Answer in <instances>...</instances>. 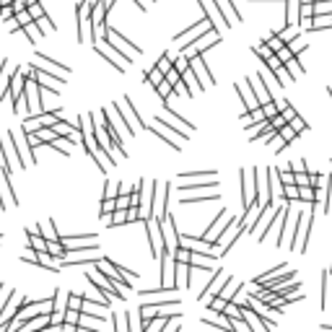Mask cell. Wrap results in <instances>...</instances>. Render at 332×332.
I'll return each mask as SVG.
<instances>
[{
  "mask_svg": "<svg viewBox=\"0 0 332 332\" xmlns=\"http://www.w3.org/2000/svg\"><path fill=\"white\" fill-rule=\"evenodd\" d=\"M229 278H231V275H226V270H224V268H215V270H213V280H208L205 291L200 293V304H208L213 296H218V291L224 288V283H226Z\"/></svg>",
  "mask_w": 332,
  "mask_h": 332,
  "instance_id": "1",
  "label": "cell"
},
{
  "mask_svg": "<svg viewBox=\"0 0 332 332\" xmlns=\"http://www.w3.org/2000/svg\"><path fill=\"white\" fill-rule=\"evenodd\" d=\"M11 135V140H13V145H16V151H18V159H21V164H34V151L29 148V143H26V138H24V130H11L8 132Z\"/></svg>",
  "mask_w": 332,
  "mask_h": 332,
  "instance_id": "2",
  "label": "cell"
},
{
  "mask_svg": "<svg viewBox=\"0 0 332 332\" xmlns=\"http://www.w3.org/2000/svg\"><path fill=\"white\" fill-rule=\"evenodd\" d=\"M153 187H156V182L143 179V187H140V220H148L153 215Z\"/></svg>",
  "mask_w": 332,
  "mask_h": 332,
  "instance_id": "3",
  "label": "cell"
},
{
  "mask_svg": "<svg viewBox=\"0 0 332 332\" xmlns=\"http://www.w3.org/2000/svg\"><path fill=\"white\" fill-rule=\"evenodd\" d=\"M166 200H169V185L153 187V218H164L166 215Z\"/></svg>",
  "mask_w": 332,
  "mask_h": 332,
  "instance_id": "4",
  "label": "cell"
},
{
  "mask_svg": "<svg viewBox=\"0 0 332 332\" xmlns=\"http://www.w3.org/2000/svg\"><path fill=\"white\" fill-rule=\"evenodd\" d=\"M24 301L21 296H16V293H11L8 299H6V304H3V309H0V327H6L13 317H16V312H18V304Z\"/></svg>",
  "mask_w": 332,
  "mask_h": 332,
  "instance_id": "5",
  "label": "cell"
},
{
  "mask_svg": "<svg viewBox=\"0 0 332 332\" xmlns=\"http://www.w3.org/2000/svg\"><path fill=\"white\" fill-rule=\"evenodd\" d=\"M94 50H96V52H99V55L104 57V62H109V65H112V68H115V70H120V73H125V70H127V65H125L122 60H117V57H115L112 52H109V50L104 47V44H101L99 39L94 42Z\"/></svg>",
  "mask_w": 332,
  "mask_h": 332,
  "instance_id": "6",
  "label": "cell"
},
{
  "mask_svg": "<svg viewBox=\"0 0 332 332\" xmlns=\"http://www.w3.org/2000/svg\"><path fill=\"white\" fill-rule=\"evenodd\" d=\"M220 200V195L213 192V195H190V192H182V205H200V203H215Z\"/></svg>",
  "mask_w": 332,
  "mask_h": 332,
  "instance_id": "7",
  "label": "cell"
},
{
  "mask_svg": "<svg viewBox=\"0 0 332 332\" xmlns=\"http://www.w3.org/2000/svg\"><path fill=\"white\" fill-rule=\"evenodd\" d=\"M283 224H280V234H278V247H283L285 241H288V231H291V208L285 205L283 208Z\"/></svg>",
  "mask_w": 332,
  "mask_h": 332,
  "instance_id": "8",
  "label": "cell"
},
{
  "mask_svg": "<svg viewBox=\"0 0 332 332\" xmlns=\"http://www.w3.org/2000/svg\"><path fill=\"white\" fill-rule=\"evenodd\" d=\"M47 254L55 257V260H65L68 257V247H65L60 239H47Z\"/></svg>",
  "mask_w": 332,
  "mask_h": 332,
  "instance_id": "9",
  "label": "cell"
},
{
  "mask_svg": "<svg viewBox=\"0 0 332 332\" xmlns=\"http://www.w3.org/2000/svg\"><path fill=\"white\" fill-rule=\"evenodd\" d=\"M283 68H285V70L291 73V78H293V81H296L299 76H304V73H306V68H304V65L299 62V55H291L288 60L283 62Z\"/></svg>",
  "mask_w": 332,
  "mask_h": 332,
  "instance_id": "10",
  "label": "cell"
},
{
  "mask_svg": "<svg viewBox=\"0 0 332 332\" xmlns=\"http://www.w3.org/2000/svg\"><path fill=\"white\" fill-rule=\"evenodd\" d=\"M299 3L301 0H285V24L288 26L299 24Z\"/></svg>",
  "mask_w": 332,
  "mask_h": 332,
  "instance_id": "11",
  "label": "cell"
},
{
  "mask_svg": "<svg viewBox=\"0 0 332 332\" xmlns=\"http://www.w3.org/2000/svg\"><path fill=\"white\" fill-rule=\"evenodd\" d=\"M145 127H148V130L153 132V135H159V140H164V143H166L169 148H174V151H182L179 140H176V138H169V135H166V132H164V130H161L159 125H145Z\"/></svg>",
  "mask_w": 332,
  "mask_h": 332,
  "instance_id": "12",
  "label": "cell"
},
{
  "mask_svg": "<svg viewBox=\"0 0 332 332\" xmlns=\"http://www.w3.org/2000/svg\"><path fill=\"white\" fill-rule=\"evenodd\" d=\"M205 24H208V18L203 16L200 21H195V24H190V26H187L185 31H179V34H176V36H174V42H182V39H187V36H192V34H197V31H200V29H203Z\"/></svg>",
  "mask_w": 332,
  "mask_h": 332,
  "instance_id": "13",
  "label": "cell"
},
{
  "mask_svg": "<svg viewBox=\"0 0 332 332\" xmlns=\"http://www.w3.org/2000/svg\"><path fill=\"white\" fill-rule=\"evenodd\" d=\"M156 125L166 127V130L171 132V135H174L176 140H187V132H185V130H179V127H176V125H171L169 120H164V117H156Z\"/></svg>",
  "mask_w": 332,
  "mask_h": 332,
  "instance_id": "14",
  "label": "cell"
},
{
  "mask_svg": "<svg viewBox=\"0 0 332 332\" xmlns=\"http://www.w3.org/2000/svg\"><path fill=\"white\" fill-rule=\"evenodd\" d=\"M185 182H190V179H208V176H215V169H200V171H182L179 174Z\"/></svg>",
  "mask_w": 332,
  "mask_h": 332,
  "instance_id": "15",
  "label": "cell"
},
{
  "mask_svg": "<svg viewBox=\"0 0 332 332\" xmlns=\"http://www.w3.org/2000/svg\"><path fill=\"white\" fill-rule=\"evenodd\" d=\"M104 31H106L109 36H112V39H117V42H125V44H127V47L132 50V55H140V47H138V44H135V42H130L127 36H122L120 31H115V29H109V26H104Z\"/></svg>",
  "mask_w": 332,
  "mask_h": 332,
  "instance_id": "16",
  "label": "cell"
},
{
  "mask_svg": "<svg viewBox=\"0 0 332 332\" xmlns=\"http://www.w3.org/2000/svg\"><path fill=\"white\" fill-rule=\"evenodd\" d=\"M210 3L215 6V11H218V16H220V21H224V26H226V29H231V24H234V18L229 16V11H226V3H224V0H210Z\"/></svg>",
  "mask_w": 332,
  "mask_h": 332,
  "instance_id": "17",
  "label": "cell"
},
{
  "mask_svg": "<svg viewBox=\"0 0 332 332\" xmlns=\"http://www.w3.org/2000/svg\"><path fill=\"white\" fill-rule=\"evenodd\" d=\"M47 145H52L55 151H60L62 156H70V153H73V151H70V140H68V138H62V135H57V138H55L52 143H47Z\"/></svg>",
  "mask_w": 332,
  "mask_h": 332,
  "instance_id": "18",
  "label": "cell"
},
{
  "mask_svg": "<svg viewBox=\"0 0 332 332\" xmlns=\"http://www.w3.org/2000/svg\"><path fill=\"white\" fill-rule=\"evenodd\" d=\"M21 31H24V34L29 36V42H31V44L42 39V31H39V26H36V21H29V24H24V26H21Z\"/></svg>",
  "mask_w": 332,
  "mask_h": 332,
  "instance_id": "19",
  "label": "cell"
},
{
  "mask_svg": "<svg viewBox=\"0 0 332 332\" xmlns=\"http://www.w3.org/2000/svg\"><path fill=\"white\" fill-rule=\"evenodd\" d=\"M34 135H36L44 145H47V143H52V140L57 138V132H55L52 127H39V130H34Z\"/></svg>",
  "mask_w": 332,
  "mask_h": 332,
  "instance_id": "20",
  "label": "cell"
},
{
  "mask_svg": "<svg viewBox=\"0 0 332 332\" xmlns=\"http://www.w3.org/2000/svg\"><path fill=\"white\" fill-rule=\"evenodd\" d=\"M329 293H332V291H329V273L324 270V273H322V309L329 306Z\"/></svg>",
  "mask_w": 332,
  "mask_h": 332,
  "instance_id": "21",
  "label": "cell"
},
{
  "mask_svg": "<svg viewBox=\"0 0 332 332\" xmlns=\"http://www.w3.org/2000/svg\"><path fill=\"white\" fill-rule=\"evenodd\" d=\"M156 91H159V96H161V99L166 101V99H169V96L174 94V86H171V83H169L166 78H161V81L156 83Z\"/></svg>",
  "mask_w": 332,
  "mask_h": 332,
  "instance_id": "22",
  "label": "cell"
},
{
  "mask_svg": "<svg viewBox=\"0 0 332 332\" xmlns=\"http://www.w3.org/2000/svg\"><path fill=\"white\" fill-rule=\"evenodd\" d=\"M39 234H42L44 239H60V234L55 231V220H47L44 226H39Z\"/></svg>",
  "mask_w": 332,
  "mask_h": 332,
  "instance_id": "23",
  "label": "cell"
},
{
  "mask_svg": "<svg viewBox=\"0 0 332 332\" xmlns=\"http://www.w3.org/2000/svg\"><path fill=\"white\" fill-rule=\"evenodd\" d=\"M164 106H166V117H171V120H174L176 125H187V130H195V125H192L190 120H185V117H179V115H176V112H174V109H171L169 104H164Z\"/></svg>",
  "mask_w": 332,
  "mask_h": 332,
  "instance_id": "24",
  "label": "cell"
},
{
  "mask_svg": "<svg viewBox=\"0 0 332 332\" xmlns=\"http://www.w3.org/2000/svg\"><path fill=\"white\" fill-rule=\"evenodd\" d=\"M278 132H280V140H283V143H293V140L299 138L296 132L291 130V125H288V122H285V125H283V127H280Z\"/></svg>",
  "mask_w": 332,
  "mask_h": 332,
  "instance_id": "25",
  "label": "cell"
},
{
  "mask_svg": "<svg viewBox=\"0 0 332 332\" xmlns=\"http://www.w3.org/2000/svg\"><path fill=\"white\" fill-rule=\"evenodd\" d=\"M156 68H159V70H161V73L166 76V73H169V70L174 68V60H171V57H169V55L164 52V55L159 57V62H156Z\"/></svg>",
  "mask_w": 332,
  "mask_h": 332,
  "instance_id": "26",
  "label": "cell"
},
{
  "mask_svg": "<svg viewBox=\"0 0 332 332\" xmlns=\"http://www.w3.org/2000/svg\"><path fill=\"white\" fill-rule=\"evenodd\" d=\"M164 78V73L159 70V68H151V70H145V83H151L153 88H156V83Z\"/></svg>",
  "mask_w": 332,
  "mask_h": 332,
  "instance_id": "27",
  "label": "cell"
},
{
  "mask_svg": "<svg viewBox=\"0 0 332 332\" xmlns=\"http://www.w3.org/2000/svg\"><path fill=\"white\" fill-rule=\"evenodd\" d=\"M283 197H285V200H299V187H296V182L283 185Z\"/></svg>",
  "mask_w": 332,
  "mask_h": 332,
  "instance_id": "28",
  "label": "cell"
},
{
  "mask_svg": "<svg viewBox=\"0 0 332 332\" xmlns=\"http://www.w3.org/2000/svg\"><path fill=\"white\" fill-rule=\"evenodd\" d=\"M262 44H268V47H270L273 52H278V50L283 47V44H285V42H283V39H280L278 34H270V36H268V39H265Z\"/></svg>",
  "mask_w": 332,
  "mask_h": 332,
  "instance_id": "29",
  "label": "cell"
},
{
  "mask_svg": "<svg viewBox=\"0 0 332 332\" xmlns=\"http://www.w3.org/2000/svg\"><path fill=\"white\" fill-rule=\"evenodd\" d=\"M112 210H115V197H104V200H101V218L106 220Z\"/></svg>",
  "mask_w": 332,
  "mask_h": 332,
  "instance_id": "30",
  "label": "cell"
},
{
  "mask_svg": "<svg viewBox=\"0 0 332 332\" xmlns=\"http://www.w3.org/2000/svg\"><path fill=\"white\" fill-rule=\"evenodd\" d=\"M288 125H291V130L296 132V135H301V132H306V122H304V120H301L299 115H296L293 120H288Z\"/></svg>",
  "mask_w": 332,
  "mask_h": 332,
  "instance_id": "31",
  "label": "cell"
},
{
  "mask_svg": "<svg viewBox=\"0 0 332 332\" xmlns=\"http://www.w3.org/2000/svg\"><path fill=\"white\" fill-rule=\"evenodd\" d=\"M26 11H29V16H31V18H39V16H44V8L39 6V0H36V3H31V6H26Z\"/></svg>",
  "mask_w": 332,
  "mask_h": 332,
  "instance_id": "32",
  "label": "cell"
},
{
  "mask_svg": "<svg viewBox=\"0 0 332 332\" xmlns=\"http://www.w3.org/2000/svg\"><path fill=\"white\" fill-rule=\"evenodd\" d=\"M81 301H83L81 293H70L68 296V309H78V312H81Z\"/></svg>",
  "mask_w": 332,
  "mask_h": 332,
  "instance_id": "33",
  "label": "cell"
},
{
  "mask_svg": "<svg viewBox=\"0 0 332 332\" xmlns=\"http://www.w3.org/2000/svg\"><path fill=\"white\" fill-rule=\"evenodd\" d=\"M104 197H117V185L115 182H104Z\"/></svg>",
  "mask_w": 332,
  "mask_h": 332,
  "instance_id": "34",
  "label": "cell"
},
{
  "mask_svg": "<svg viewBox=\"0 0 332 332\" xmlns=\"http://www.w3.org/2000/svg\"><path fill=\"white\" fill-rule=\"evenodd\" d=\"M164 78H166V81H169V83L174 86V83H179V78H182V73H179V70H176V68H171V70H169V73H166Z\"/></svg>",
  "mask_w": 332,
  "mask_h": 332,
  "instance_id": "35",
  "label": "cell"
},
{
  "mask_svg": "<svg viewBox=\"0 0 332 332\" xmlns=\"http://www.w3.org/2000/svg\"><path fill=\"white\" fill-rule=\"evenodd\" d=\"M278 179H280V185H291L293 182V171H278Z\"/></svg>",
  "mask_w": 332,
  "mask_h": 332,
  "instance_id": "36",
  "label": "cell"
},
{
  "mask_svg": "<svg viewBox=\"0 0 332 332\" xmlns=\"http://www.w3.org/2000/svg\"><path fill=\"white\" fill-rule=\"evenodd\" d=\"M6 29L13 34V31H18L21 26H18V21H16V16H11V18H6Z\"/></svg>",
  "mask_w": 332,
  "mask_h": 332,
  "instance_id": "37",
  "label": "cell"
},
{
  "mask_svg": "<svg viewBox=\"0 0 332 332\" xmlns=\"http://www.w3.org/2000/svg\"><path fill=\"white\" fill-rule=\"evenodd\" d=\"M187 65H190V60H187V57H182V55H179V57H176V62H174V68H176V70H179V73H182V70H185V68H187Z\"/></svg>",
  "mask_w": 332,
  "mask_h": 332,
  "instance_id": "38",
  "label": "cell"
},
{
  "mask_svg": "<svg viewBox=\"0 0 332 332\" xmlns=\"http://www.w3.org/2000/svg\"><path fill=\"white\" fill-rule=\"evenodd\" d=\"M13 291H8V285H0V309H3V304H6V299L11 296Z\"/></svg>",
  "mask_w": 332,
  "mask_h": 332,
  "instance_id": "39",
  "label": "cell"
},
{
  "mask_svg": "<svg viewBox=\"0 0 332 332\" xmlns=\"http://www.w3.org/2000/svg\"><path fill=\"white\" fill-rule=\"evenodd\" d=\"M11 16H13V8H11V6H0V18L6 21V18H11Z\"/></svg>",
  "mask_w": 332,
  "mask_h": 332,
  "instance_id": "40",
  "label": "cell"
},
{
  "mask_svg": "<svg viewBox=\"0 0 332 332\" xmlns=\"http://www.w3.org/2000/svg\"><path fill=\"white\" fill-rule=\"evenodd\" d=\"M291 171H306V161L301 159V161H296L293 166H291Z\"/></svg>",
  "mask_w": 332,
  "mask_h": 332,
  "instance_id": "41",
  "label": "cell"
},
{
  "mask_svg": "<svg viewBox=\"0 0 332 332\" xmlns=\"http://www.w3.org/2000/svg\"><path fill=\"white\" fill-rule=\"evenodd\" d=\"M99 3H101V0H83V6H86L88 11H91L94 6H99Z\"/></svg>",
  "mask_w": 332,
  "mask_h": 332,
  "instance_id": "42",
  "label": "cell"
},
{
  "mask_svg": "<svg viewBox=\"0 0 332 332\" xmlns=\"http://www.w3.org/2000/svg\"><path fill=\"white\" fill-rule=\"evenodd\" d=\"M13 3V0H0V6H11Z\"/></svg>",
  "mask_w": 332,
  "mask_h": 332,
  "instance_id": "43",
  "label": "cell"
}]
</instances>
